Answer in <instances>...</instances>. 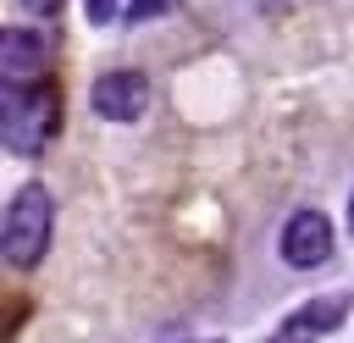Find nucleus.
I'll return each instance as SVG.
<instances>
[{"label":"nucleus","mask_w":354,"mask_h":343,"mask_svg":"<svg viewBox=\"0 0 354 343\" xmlns=\"http://www.w3.org/2000/svg\"><path fill=\"white\" fill-rule=\"evenodd\" d=\"M88 17H94V22H100V28H105V22H111V17H116V0H88Z\"/></svg>","instance_id":"9"},{"label":"nucleus","mask_w":354,"mask_h":343,"mask_svg":"<svg viewBox=\"0 0 354 343\" xmlns=\"http://www.w3.org/2000/svg\"><path fill=\"white\" fill-rule=\"evenodd\" d=\"M348 315V293H326V299H315V304H304L299 315H288V326H282V337L288 332H332L337 321Z\"/></svg>","instance_id":"6"},{"label":"nucleus","mask_w":354,"mask_h":343,"mask_svg":"<svg viewBox=\"0 0 354 343\" xmlns=\"http://www.w3.org/2000/svg\"><path fill=\"white\" fill-rule=\"evenodd\" d=\"M348 227H354V199H348Z\"/></svg>","instance_id":"11"},{"label":"nucleus","mask_w":354,"mask_h":343,"mask_svg":"<svg viewBox=\"0 0 354 343\" xmlns=\"http://www.w3.org/2000/svg\"><path fill=\"white\" fill-rule=\"evenodd\" d=\"M22 100H28V89H22V77H0V127L22 111Z\"/></svg>","instance_id":"7"},{"label":"nucleus","mask_w":354,"mask_h":343,"mask_svg":"<svg viewBox=\"0 0 354 343\" xmlns=\"http://www.w3.org/2000/svg\"><path fill=\"white\" fill-rule=\"evenodd\" d=\"M282 260L299 266V271L332 260V221H326L321 210H299V216H288V227H282Z\"/></svg>","instance_id":"3"},{"label":"nucleus","mask_w":354,"mask_h":343,"mask_svg":"<svg viewBox=\"0 0 354 343\" xmlns=\"http://www.w3.org/2000/svg\"><path fill=\"white\" fill-rule=\"evenodd\" d=\"M155 11H166V0H127V22H144Z\"/></svg>","instance_id":"8"},{"label":"nucleus","mask_w":354,"mask_h":343,"mask_svg":"<svg viewBox=\"0 0 354 343\" xmlns=\"http://www.w3.org/2000/svg\"><path fill=\"white\" fill-rule=\"evenodd\" d=\"M22 6H28L33 17H55V11H61V0H22Z\"/></svg>","instance_id":"10"},{"label":"nucleus","mask_w":354,"mask_h":343,"mask_svg":"<svg viewBox=\"0 0 354 343\" xmlns=\"http://www.w3.org/2000/svg\"><path fill=\"white\" fill-rule=\"evenodd\" d=\"M50 122H55L50 94H28V100H22V111L6 122V144H11V149H22V155H33V149L44 144V133H50Z\"/></svg>","instance_id":"5"},{"label":"nucleus","mask_w":354,"mask_h":343,"mask_svg":"<svg viewBox=\"0 0 354 343\" xmlns=\"http://www.w3.org/2000/svg\"><path fill=\"white\" fill-rule=\"evenodd\" d=\"M50 227H55V199L44 183H28L17 188L11 210H6V227H0V254L11 266H39V254L50 249Z\"/></svg>","instance_id":"1"},{"label":"nucleus","mask_w":354,"mask_h":343,"mask_svg":"<svg viewBox=\"0 0 354 343\" xmlns=\"http://www.w3.org/2000/svg\"><path fill=\"white\" fill-rule=\"evenodd\" d=\"M88 105H94V116H105V122H133V116H144V105H149V83H144V72H105V77H94V89H88Z\"/></svg>","instance_id":"2"},{"label":"nucleus","mask_w":354,"mask_h":343,"mask_svg":"<svg viewBox=\"0 0 354 343\" xmlns=\"http://www.w3.org/2000/svg\"><path fill=\"white\" fill-rule=\"evenodd\" d=\"M44 33L39 28H0V77H28L44 66Z\"/></svg>","instance_id":"4"}]
</instances>
